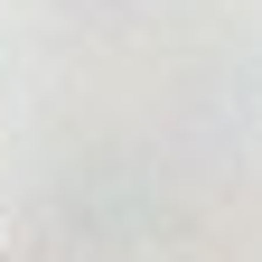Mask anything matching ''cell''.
I'll list each match as a JSON object with an SVG mask.
<instances>
[{
    "mask_svg": "<svg viewBox=\"0 0 262 262\" xmlns=\"http://www.w3.org/2000/svg\"><path fill=\"white\" fill-rule=\"evenodd\" d=\"M0 234H10V225H0Z\"/></svg>",
    "mask_w": 262,
    "mask_h": 262,
    "instance_id": "cell-1",
    "label": "cell"
}]
</instances>
